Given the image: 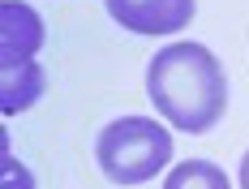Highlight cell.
Returning a JSON list of instances; mask_svg holds the SVG:
<instances>
[{
  "mask_svg": "<svg viewBox=\"0 0 249 189\" xmlns=\"http://www.w3.org/2000/svg\"><path fill=\"white\" fill-rule=\"evenodd\" d=\"M116 26L133 35H172L194 22V0H103Z\"/></svg>",
  "mask_w": 249,
  "mask_h": 189,
  "instance_id": "3957f363",
  "label": "cell"
},
{
  "mask_svg": "<svg viewBox=\"0 0 249 189\" xmlns=\"http://www.w3.org/2000/svg\"><path fill=\"white\" fill-rule=\"evenodd\" d=\"M0 189H35L30 172H26L13 155H4V164H0Z\"/></svg>",
  "mask_w": 249,
  "mask_h": 189,
  "instance_id": "52a82bcc",
  "label": "cell"
},
{
  "mask_svg": "<svg viewBox=\"0 0 249 189\" xmlns=\"http://www.w3.org/2000/svg\"><path fill=\"white\" fill-rule=\"evenodd\" d=\"M163 189H228V176L211 159H185V164H176L168 172Z\"/></svg>",
  "mask_w": 249,
  "mask_h": 189,
  "instance_id": "8992f818",
  "label": "cell"
},
{
  "mask_svg": "<svg viewBox=\"0 0 249 189\" xmlns=\"http://www.w3.org/2000/svg\"><path fill=\"white\" fill-rule=\"evenodd\" d=\"M39 94H43V65H39V60L0 65V112H4V116L26 112Z\"/></svg>",
  "mask_w": 249,
  "mask_h": 189,
  "instance_id": "5b68a950",
  "label": "cell"
},
{
  "mask_svg": "<svg viewBox=\"0 0 249 189\" xmlns=\"http://www.w3.org/2000/svg\"><path fill=\"white\" fill-rule=\"evenodd\" d=\"M43 47V22L39 13L22 0H4L0 4V65H18L35 60V52Z\"/></svg>",
  "mask_w": 249,
  "mask_h": 189,
  "instance_id": "277c9868",
  "label": "cell"
},
{
  "mask_svg": "<svg viewBox=\"0 0 249 189\" xmlns=\"http://www.w3.org/2000/svg\"><path fill=\"white\" fill-rule=\"evenodd\" d=\"M95 159H99L107 181L142 185L172 164V133L150 116H121L99 133Z\"/></svg>",
  "mask_w": 249,
  "mask_h": 189,
  "instance_id": "7a4b0ae2",
  "label": "cell"
},
{
  "mask_svg": "<svg viewBox=\"0 0 249 189\" xmlns=\"http://www.w3.org/2000/svg\"><path fill=\"white\" fill-rule=\"evenodd\" d=\"M146 94L159 116L180 133L215 129L228 108V73L219 56L202 43H168L150 56Z\"/></svg>",
  "mask_w": 249,
  "mask_h": 189,
  "instance_id": "6da1fadb",
  "label": "cell"
},
{
  "mask_svg": "<svg viewBox=\"0 0 249 189\" xmlns=\"http://www.w3.org/2000/svg\"><path fill=\"white\" fill-rule=\"evenodd\" d=\"M241 189H249V151H245V159H241Z\"/></svg>",
  "mask_w": 249,
  "mask_h": 189,
  "instance_id": "ba28073f",
  "label": "cell"
}]
</instances>
